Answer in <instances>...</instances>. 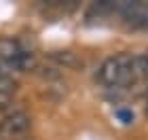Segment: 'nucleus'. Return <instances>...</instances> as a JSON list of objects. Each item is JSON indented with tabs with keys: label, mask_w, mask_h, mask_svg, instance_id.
Listing matches in <instances>:
<instances>
[{
	"label": "nucleus",
	"mask_w": 148,
	"mask_h": 140,
	"mask_svg": "<svg viewBox=\"0 0 148 140\" xmlns=\"http://www.w3.org/2000/svg\"><path fill=\"white\" fill-rule=\"evenodd\" d=\"M131 53H116L106 57L102 66L97 68V83L108 89H121L125 85L133 83V70H131Z\"/></svg>",
	"instance_id": "f257e3e1"
},
{
	"label": "nucleus",
	"mask_w": 148,
	"mask_h": 140,
	"mask_svg": "<svg viewBox=\"0 0 148 140\" xmlns=\"http://www.w3.org/2000/svg\"><path fill=\"white\" fill-rule=\"evenodd\" d=\"M0 62H2L11 72H23L28 70L32 64H34V55H32L30 49L15 41V38H0Z\"/></svg>",
	"instance_id": "f03ea898"
},
{
	"label": "nucleus",
	"mask_w": 148,
	"mask_h": 140,
	"mask_svg": "<svg viewBox=\"0 0 148 140\" xmlns=\"http://www.w3.org/2000/svg\"><path fill=\"white\" fill-rule=\"evenodd\" d=\"M32 125V119L25 110H11L9 115L2 119V123H0V132L6 134L9 138H19V136H25L28 134Z\"/></svg>",
	"instance_id": "7ed1b4c3"
},
{
	"label": "nucleus",
	"mask_w": 148,
	"mask_h": 140,
	"mask_svg": "<svg viewBox=\"0 0 148 140\" xmlns=\"http://www.w3.org/2000/svg\"><path fill=\"white\" fill-rule=\"evenodd\" d=\"M13 100V85H0V110L9 108Z\"/></svg>",
	"instance_id": "20e7f679"
},
{
	"label": "nucleus",
	"mask_w": 148,
	"mask_h": 140,
	"mask_svg": "<svg viewBox=\"0 0 148 140\" xmlns=\"http://www.w3.org/2000/svg\"><path fill=\"white\" fill-rule=\"evenodd\" d=\"M51 57H53V59H57V62H59V64H64V66H72L74 62H76L70 51H55Z\"/></svg>",
	"instance_id": "39448f33"
},
{
	"label": "nucleus",
	"mask_w": 148,
	"mask_h": 140,
	"mask_svg": "<svg viewBox=\"0 0 148 140\" xmlns=\"http://www.w3.org/2000/svg\"><path fill=\"white\" fill-rule=\"evenodd\" d=\"M0 85H13V81H11V70L6 68L2 62H0Z\"/></svg>",
	"instance_id": "423d86ee"
}]
</instances>
